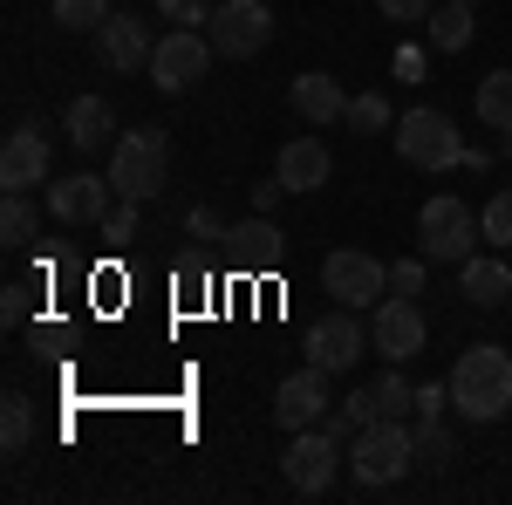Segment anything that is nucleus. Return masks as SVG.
<instances>
[{
  "mask_svg": "<svg viewBox=\"0 0 512 505\" xmlns=\"http://www.w3.org/2000/svg\"><path fill=\"white\" fill-rule=\"evenodd\" d=\"M465 7H478V0H465Z\"/></svg>",
  "mask_w": 512,
  "mask_h": 505,
  "instance_id": "ea45409f",
  "label": "nucleus"
},
{
  "mask_svg": "<svg viewBox=\"0 0 512 505\" xmlns=\"http://www.w3.org/2000/svg\"><path fill=\"white\" fill-rule=\"evenodd\" d=\"M158 14L171 28H205L212 21V0H158Z\"/></svg>",
  "mask_w": 512,
  "mask_h": 505,
  "instance_id": "7c9ffc66",
  "label": "nucleus"
},
{
  "mask_svg": "<svg viewBox=\"0 0 512 505\" xmlns=\"http://www.w3.org/2000/svg\"><path fill=\"white\" fill-rule=\"evenodd\" d=\"M35 205H28V192H7V205H0V239H7V246H28V239H35Z\"/></svg>",
  "mask_w": 512,
  "mask_h": 505,
  "instance_id": "cd10ccee",
  "label": "nucleus"
},
{
  "mask_svg": "<svg viewBox=\"0 0 512 505\" xmlns=\"http://www.w3.org/2000/svg\"><path fill=\"white\" fill-rule=\"evenodd\" d=\"M185 233H192L198 246H226V233H233V226H226L212 205H192V212H185Z\"/></svg>",
  "mask_w": 512,
  "mask_h": 505,
  "instance_id": "c756f323",
  "label": "nucleus"
},
{
  "mask_svg": "<svg viewBox=\"0 0 512 505\" xmlns=\"http://www.w3.org/2000/svg\"><path fill=\"white\" fill-rule=\"evenodd\" d=\"M424 342H431V321L410 294H383L369 308V349L383 362H410V355H424Z\"/></svg>",
  "mask_w": 512,
  "mask_h": 505,
  "instance_id": "6e6552de",
  "label": "nucleus"
},
{
  "mask_svg": "<svg viewBox=\"0 0 512 505\" xmlns=\"http://www.w3.org/2000/svg\"><path fill=\"white\" fill-rule=\"evenodd\" d=\"M478 226H485V239H492V246H512V185H506V192H492V198H485Z\"/></svg>",
  "mask_w": 512,
  "mask_h": 505,
  "instance_id": "c85d7f7f",
  "label": "nucleus"
},
{
  "mask_svg": "<svg viewBox=\"0 0 512 505\" xmlns=\"http://www.w3.org/2000/svg\"><path fill=\"white\" fill-rule=\"evenodd\" d=\"M396 157L403 164H417V171H431V178H444V171H458L465 164V130L444 117V110H410V117H396Z\"/></svg>",
  "mask_w": 512,
  "mask_h": 505,
  "instance_id": "20e7f679",
  "label": "nucleus"
},
{
  "mask_svg": "<svg viewBox=\"0 0 512 505\" xmlns=\"http://www.w3.org/2000/svg\"><path fill=\"white\" fill-rule=\"evenodd\" d=\"M164 178H171V144H164V130H123L117 144H110V185H117V198L151 205V198L164 192Z\"/></svg>",
  "mask_w": 512,
  "mask_h": 505,
  "instance_id": "39448f33",
  "label": "nucleus"
},
{
  "mask_svg": "<svg viewBox=\"0 0 512 505\" xmlns=\"http://www.w3.org/2000/svg\"><path fill=\"white\" fill-rule=\"evenodd\" d=\"M280 192H287L280 178H267V185H253V212H274V205H280Z\"/></svg>",
  "mask_w": 512,
  "mask_h": 505,
  "instance_id": "4c0bfd02",
  "label": "nucleus"
},
{
  "mask_svg": "<svg viewBox=\"0 0 512 505\" xmlns=\"http://www.w3.org/2000/svg\"><path fill=\"white\" fill-rule=\"evenodd\" d=\"M431 7H437V0H376L383 21H431Z\"/></svg>",
  "mask_w": 512,
  "mask_h": 505,
  "instance_id": "72a5a7b5",
  "label": "nucleus"
},
{
  "mask_svg": "<svg viewBox=\"0 0 512 505\" xmlns=\"http://www.w3.org/2000/svg\"><path fill=\"white\" fill-rule=\"evenodd\" d=\"M226 253L246 260V267H274L280 253H287V239H280V226L267 219V212H253V219H239L233 233H226Z\"/></svg>",
  "mask_w": 512,
  "mask_h": 505,
  "instance_id": "aec40b11",
  "label": "nucleus"
},
{
  "mask_svg": "<svg viewBox=\"0 0 512 505\" xmlns=\"http://www.w3.org/2000/svg\"><path fill=\"white\" fill-rule=\"evenodd\" d=\"M362 396H369V417H417V383L403 376V362H390Z\"/></svg>",
  "mask_w": 512,
  "mask_h": 505,
  "instance_id": "4be33fe9",
  "label": "nucleus"
},
{
  "mask_svg": "<svg viewBox=\"0 0 512 505\" xmlns=\"http://www.w3.org/2000/svg\"><path fill=\"white\" fill-rule=\"evenodd\" d=\"M48 14H55V28H69V35H96L117 7H110V0H48Z\"/></svg>",
  "mask_w": 512,
  "mask_h": 505,
  "instance_id": "a878e982",
  "label": "nucleus"
},
{
  "mask_svg": "<svg viewBox=\"0 0 512 505\" xmlns=\"http://www.w3.org/2000/svg\"><path fill=\"white\" fill-rule=\"evenodd\" d=\"M287 96H294L301 123H315V130H328V123H342V117H349V89L328 76V69H301Z\"/></svg>",
  "mask_w": 512,
  "mask_h": 505,
  "instance_id": "f3484780",
  "label": "nucleus"
},
{
  "mask_svg": "<svg viewBox=\"0 0 512 505\" xmlns=\"http://www.w3.org/2000/svg\"><path fill=\"white\" fill-rule=\"evenodd\" d=\"M328 410H335V403H328V376H321L315 362H308V369H294V376L274 389V424L287 430V437H294V430H315Z\"/></svg>",
  "mask_w": 512,
  "mask_h": 505,
  "instance_id": "2eb2a0df",
  "label": "nucleus"
},
{
  "mask_svg": "<svg viewBox=\"0 0 512 505\" xmlns=\"http://www.w3.org/2000/svg\"><path fill=\"white\" fill-rule=\"evenodd\" d=\"M472 21H478V7H465V0H437L431 21H424V35H431L437 55H458V48L472 41Z\"/></svg>",
  "mask_w": 512,
  "mask_h": 505,
  "instance_id": "412c9836",
  "label": "nucleus"
},
{
  "mask_svg": "<svg viewBox=\"0 0 512 505\" xmlns=\"http://www.w3.org/2000/svg\"><path fill=\"white\" fill-rule=\"evenodd\" d=\"M362 349H369V328L355 321V308H335V314H321L315 328H308V362H315L321 376L355 369V362H362Z\"/></svg>",
  "mask_w": 512,
  "mask_h": 505,
  "instance_id": "f8f14e48",
  "label": "nucleus"
},
{
  "mask_svg": "<svg viewBox=\"0 0 512 505\" xmlns=\"http://www.w3.org/2000/svg\"><path fill=\"white\" fill-rule=\"evenodd\" d=\"M96 55H103V69H110V76H144V69H151V55H158L151 21H137V14H110V21L96 28Z\"/></svg>",
  "mask_w": 512,
  "mask_h": 505,
  "instance_id": "ddd939ff",
  "label": "nucleus"
},
{
  "mask_svg": "<svg viewBox=\"0 0 512 505\" xmlns=\"http://www.w3.org/2000/svg\"><path fill=\"white\" fill-rule=\"evenodd\" d=\"M28 437H35V403H28L21 389H7V396H0V451H7V458H21V451H28Z\"/></svg>",
  "mask_w": 512,
  "mask_h": 505,
  "instance_id": "5701e85b",
  "label": "nucleus"
},
{
  "mask_svg": "<svg viewBox=\"0 0 512 505\" xmlns=\"http://www.w3.org/2000/svg\"><path fill=\"white\" fill-rule=\"evenodd\" d=\"M458 294L472 301V308H512V267L506 260H465L458 267Z\"/></svg>",
  "mask_w": 512,
  "mask_h": 505,
  "instance_id": "6ab92c4d",
  "label": "nucleus"
},
{
  "mask_svg": "<svg viewBox=\"0 0 512 505\" xmlns=\"http://www.w3.org/2000/svg\"><path fill=\"white\" fill-rule=\"evenodd\" d=\"M321 430H328V437H335V444H349L355 430H362V417H355L349 403H342V410H328V417H321Z\"/></svg>",
  "mask_w": 512,
  "mask_h": 505,
  "instance_id": "f704fd0d",
  "label": "nucleus"
},
{
  "mask_svg": "<svg viewBox=\"0 0 512 505\" xmlns=\"http://www.w3.org/2000/svg\"><path fill=\"white\" fill-rule=\"evenodd\" d=\"M349 471L362 492H383L396 478H410L417 471V424L410 417H376V424H362L349 437Z\"/></svg>",
  "mask_w": 512,
  "mask_h": 505,
  "instance_id": "f03ea898",
  "label": "nucleus"
},
{
  "mask_svg": "<svg viewBox=\"0 0 512 505\" xmlns=\"http://www.w3.org/2000/svg\"><path fill=\"white\" fill-rule=\"evenodd\" d=\"M205 35H212V48H219L226 62H253V55L274 41V7H267V0H219L212 21H205Z\"/></svg>",
  "mask_w": 512,
  "mask_h": 505,
  "instance_id": "0eeeda50",
  "label": "nucleus"
},
{
  "mask_svg": "<svg viewBox=\"0 0 512 505\" xmlns=\"http://www.w3.org/2000/svg\"><path fill=\"white\" fill-rule=\"evenodd\" d=\"M390 294H410V301L424 294V253H417V260H396V267H390Z\"/></svg>",
  "mask_w": 512,
  "mask_h": 505,
  "instance_id": "473e14b6",
  "label": "nucleus"
},
{
  "mask_svg": "<svg viewBox=\"0 0 512 505\" xmlns=\"http://www.w3.org/2000/svg\"><path fill=\"white\" fill-rule=\"evenodd\" d=\"M62 130H69V144H76L82 157H96L103 144H117V110H110L103 96H76L69 117H62Z\"/></svg>",
  "mask_w": 512,
  "mask_h": 505,
  "instance_id": "a211bd4d",
  "label": "nucleus"
},
{
  "mask_svg": "<svg viewBox=\"0 0 512 505\" xmlns=\"http://www.w3.org/2000/svg\"><path fill=\"white\" fill-rule=\"evenodd\" d=\"M0 314H7V328H21L28 321V287L14 280V287H0Z\"/></svg>",
  "mask_w": 512,
  "mask_h": 505,
  "instance_id": "c9c22d12",
  "label": "nucleus"
},
{
  "mask_svg": "<svg viewBox=\"0 0 512 505\" xmlns=\"http://www.w3.org/2000/svg\"><path fill=\"white\" fill-rule=\"evenodd\" d=\"M417 69H424V55H417V48H403V55H396V76H403V82H424Z\"/></svg>",
  "mask_w": 512,
  "mask_h": 505,
  "instance_id": "58836bf2",
  "label": "nucleus"
},
{
  "mask_svg": "<svg viewBox=\"0 0 512 505\" xmlns=\"http://www.w3.org/2000/svg\"><path fill=\"white\" fill-rule=\"evenodd\" d=\"M48 157H55V144L41 137V123L7 130V144H0V192H35V185H48Z\"/></svg>",
  "mask_w": 512,
  "mask_h": 505,
  "instance_id": "4468645a",
  "label": "nucleus"
},
{
  "mask_svg": "<svg viewBox=\"0 0 512 505\" xmlns=\"http://www.w3.org/2000/svg\"><path fill=\"white\" fill-rule=\"evenodd\" d=\"M48 212H55L62 226H103V219L117 212V185H110V171H103V178H96V171L55 178V185H48Z\"/></svg>",
  "mask_w": 512,
  "mask_h": 505,
  "instance_id": "9b49d317",
  "label": "nucleus"
},
{
  "mask_svg": "<svg viewBox=\"0 0 512 505\" xmlns=\"http://www.w3.org/2000/svg\"><path fill=\"white\" fill-rule=\"evenodd\" d=\"M321 294L335 301V308H376L383 294H390V267L376 260V253H362V246H335L328 260H321Z\"/></svg>",
  "mask_w": 512,
  "mask_h": 505,
  "instance_id": "423d86ee",
  "label": "nucleus"
},
{
  "mask_svg": "<svg viewBox=\"0 0 512 505\" xmlns=\"http://www.w3.org/2000/svg\"><path fill=\"white\" fill-rule=\"evenodd\" d=\"M328 171H335V157H328L321 137H287L280 157H274V178L287 185V192H321V185H328Z\"/></svg>",
  "mask_w": 512,
  "mask_h": 505,
  "instance_id": "dca6fc26",
  "label": "nucleus"
},
{
  "mask_svg": "<svg viewBox=\"0 0 512 505\" xmlns=\"http://www.w3.org/2000/svg\"><path fill=\"white\" fill-rule=\"evenodd\" d=\"M355 130V137H376V130H396V110L383 89H362V96H349V117H342Z\"/></svg>",
  "mask_w": 512,
  "mask_h": 505,
  "instance_id": "393cba45",
  "label": "nucleus"
},
{
  "mask_svg": "<svg viewBox=\"0 0 512 505\" xmlns=\"http://www.w3.org/2000/svg\"><path fill=\"white\" fill-rule=\"evenodd\" d=\"M478 123L485 130H512V69H492L478 82Z\"/></svg>",
  "mask_w": 512,
  "mask_h": 505,
  "instance_id": "b1692460",
  "label": "nucleus"
},
{
  "mask_svg": "<svg viewBox=\"0 0 512 505\" xmlns=\"http://www.w3.org/2000/svg\"><path fill=\"white\" fill-rule=\"evenodd\" d=\"M451 458H458V437L437 417H417V471H444Z\"/></svg>",
  "mask_w": 512,
  "mask_h": 505,
  "instance_id": "bb28decb",
  "label": "nucleus"
},
{
  "mask_svg": "<svg viewBox=\"0 0 512 505\" xmlns=\"http://www.w3.org/2000/svg\"><path fill=\"white\" fill-rule=\"evenodd\" d=\"M212 35H198V28H171V35H158V55H151V82H158L164 96H185L205 69H212Z\"/></svg>",
  "mask_w": 512,
  "mask_h": 505,
  "instance_id": "9d476101",
  "label": "nucleus"
},
{
  "mask_svg": "<svg viewBox=\"0 0 512 505\" xmlns=\"http://www.w3.org/2000/svg\"><path fill=\"white\" fill-rule=\"evenodd\" d=\"M478 233H485V226H478V212L458 192L424 198V212H417V253L437 260V267H465L472 246H478Z\"/></svg>",
  "mask_w": 512,
  "mask_h": 505,
  "instance_id": "7ed1b4c3",
  "label": "nucleus"
},
{
  "mask_svg": "<svg viewBox=\"0 0 512 505\" xmlns=\"http://www.w3.org/2000/svg\"><path fill=\"white\" fill-rule=\"evenodd\" d=\"M444 403H451V383H424L417 389V417H444Z\"/></svg>",
  "mask_w": 512,
  "mask_h": 505,
  "instance_id": "e433bc0d",
  "label": "nucleus"
},
{
  "mask_svg": "<svg viewBox=\"0 0 512 505\" xmlns=\"http://www.w3.org/2000/svg\"><path fill=\"white\" fill-rule=\"evenodd\" d=\"M335 458H349V451H342L321 424L315 430H294V444L280 451V478H287L301 499H321V492L335 485Z\"/></svg>",
  "mask_w": 512,
  "mask_h": 505,
  "instance_id": "1a4fd4ad",
  "label": "nucleus"
},
{
  "mask_svg": "<svg viewBox=\"0 0 512 505\" xmlns=\"http://www.w3.org/2000/svg\"><path fill=\"white\" fill-rule=\"evenodd\" d=\"M103 239H110V246H130V239H137V198H117V212L103 219Z\"/></svg>",
  "mask_w": 512,
  "mask_h": 505,
  "instance_id": "2f4dec72",
  "label": "nucleus"
},
{
  "mask_svg": "<svg viewBox=\"0 0 512 505\" xmlns=\"http://www.w3.org/2000/svg\"><path fill=\"white\" fill-rule=\"evenodd\" d=\"M451 410L465 424H499L512 410V355L499 342H472L451 362Z\"/></svg>",
  "mask_w": 512,
  "mask_h": 505,
  "instance_id": "f257e3e1",
  "label": "nucleus"
}]
</instances>
